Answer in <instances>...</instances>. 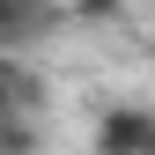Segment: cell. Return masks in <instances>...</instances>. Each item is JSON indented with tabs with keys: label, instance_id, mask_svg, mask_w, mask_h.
Masks as SVG:
<instances>
[{
	"label": "cell",
	"instance_id": "cell-3",
	"mask_svg": "<svg viewBox=\"0 0 155 155\" xmlns=\"http://www.w3.org/2000/svg\"><path fill=\"white\" fill-rule=\"evenodd\" d=\"M15 96H22V74H15L8 59H0V111H15Z\"/></svg>",
	"mask_w": 155,
	"mask_h": 155
},
{
	"label": "cell",
	"instance_id": "cell-1",
	"mask_svg": "<svg viewBox=\"0 0 155 155\" xmlns=\"http://www.w3.org/2000/svg\"><path fill=\"white\" fill-rule=\"evenodd\" d=\"M96 148L104 155H155V111H111Z\"/></svg>",
	"mask_w": 155,
	"mask_h": 155
},
{
	"label": "cell",
	"instance_id": "cell-2",
	"mask_svg": "<svg viewBox=\"0 0 155 155\" xmlns=\"http://www.w3.org/2000/svg\"><path fill=\"white\" fill-rule=\"evenodd\" d=\"M45 22H52V0H0V52L30 45Z\"/></svg>",
	"mask_w": 155,
	"mask_h": 155
}]
</instances>
